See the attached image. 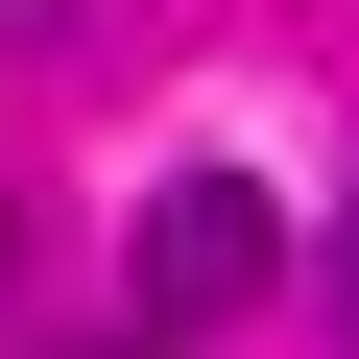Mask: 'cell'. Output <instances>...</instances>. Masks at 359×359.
Segmentation results:
<instances>
[{"label": "cell", "instance_id": "1", "mask_svg": "<svg viewBox=\"0 0 359 359\" xmlns=\"http://www.w3.org/2000/svg\"><path fill=\"white\" fill-rule=\"evenodd\" d=\"M264 264H287V216H264V168H168V192H144V311L168 335H192V311H264Z\"/></svg>", "mask_w": 359, "mask_h": 359}]
</instances>
